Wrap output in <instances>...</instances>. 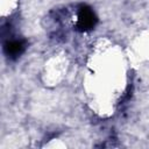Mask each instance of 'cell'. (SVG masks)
<instances>
[{"label":"cell","mask_w":149,"mask_h":149,"mask_svg":"<svg viewBox=\"0 0 149 149\" xmlns=\"http://www.w3.org/2000/svg\"><path fill=\"white\" fill-rule=\"evenodd\" d=\"M98 22V17L87 5H80L78 8V19L76 22V29L78 31H90Z\"/></svg>","instance_id":"obj_1"},{"label":"cell","mask_w":149,"mask_h":149,"mask_svg":"<svg viewBox=\"0 0 149 149\" xmlns=\"http://www.w3.org/2000/svg\"><path fill=\"white\" fill-rule=\"evenodd\" d=\"M26 50V41L23 40H10L3 44V52L10 59H16Z\"/></svg>","instance_id":"obj_2"}]
</instances>
